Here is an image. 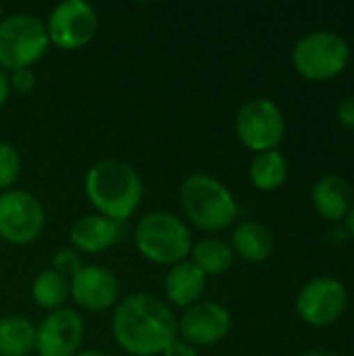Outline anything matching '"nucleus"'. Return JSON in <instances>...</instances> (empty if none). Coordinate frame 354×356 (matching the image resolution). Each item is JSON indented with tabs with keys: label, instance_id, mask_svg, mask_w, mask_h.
<instances>
[{
	"label": "nucleus",
	"instance_id": "a878e982",
	"mask_svg": "<svg viewBox=\"0 0 354 356\" xmlns=\"http://www.w3.org/2000/svg\"><path fill=\"white\" fill-rule=\"evenodd\" d=\"M163 356H200V355H198V348H196V346H192V344L184 342L182 338H175V340L165 348Z\"/></svg>",
	"mask_w": 354,
	"mask_h": 356
},
{
	"label": "nucleus",
	"instance_id": "f8f14e48",
	"mask_svg": "<svg viewBox=\"0 0 354 356\" xmlns=\"http://www.w3.org/2000/svg\"><path fill=\"white\" fill-rule=\"evenodd\" d=\"M232 330L230 311L211 300H200L177 319V338L192 346H215L227 338Z\"/></svg>",
	"mask_w": 354,
	"mask_h": 356
},
{
	"label": "nucleus",
	"instance_id": "7c9ffc66",
	"mask_svg": "<svg viewBox=\"0 0 354 356\" xmlns=\"http://www.w3.org/2000/svg\"><path fill=\"white\" fill-rule=\"evenodd\" d=\"M303 356H340V355L330 353V350H311V353H307V355H303Z\"/></svg>",
	"mask_w": 354,
	"mask_h": 356
},
{
	"label": "nucleus",
	"instance_id": "f03ea898",
	"mask_svg": "<svg viewBox=\"0 0 354 356\" xmlns=\"http://www.w3.org/2000/svg\"><path fill=\"white\" fill-rule=\"evenodd\" d=\"M83 190L96 213L117 223H125L144 198V184L138 171L117 159L94 163L86 173Z\"/></svg>",
	"mask_w": 354,
	"mask_h": 356
},
{
	"label": "nucleus",
	"instance_id": "423d86ee",
	"mask_svg": "<svg viewBox=\"0 0 354 356\" xmlns=\"http://www.w3.org/2000/svg\"><path fill=\"white\" fill-rule=\"evenodd\" d=\"M351 60L348 42L336 31H311L292 48L296 73L309 81H328L338 77Z\"/></svg>",
	"mask_w": 354,
	"mask_h": 356
},
{
	"label": "nucleus",
	"instance_id": "4be33fe9",
	"mask_svg": "<svg viewBox=\"0 0 354 356\" xmlns=\"http://www.w3.org/2000/svg\"><path fill=\"white\" fill-rule=\"evenodd\" d=\"M19 175H21L19 150L8 142H0V192L13 190Z\"/></svg>",
	"mask_w": 354,
	"mask_h": 356
},
{
	"label": "nucleus",
	"instance_id": "ddd939ff",
	"mask_svg": "<svg viewBox=\"0 0 354 356\" xmlns=\"http://www.w3.org/2000/svg\"><path fill=\"white\" fill-rule=\"evenodd\" d=\"M69 286L75 305L90 313L108 311L121 300L119 277L100 265H83L81 271L69 282Z\"/></svg>",
	"mask_w": 354,
	"mask_h": 356
},
{
	"label": "nucleus",
	"instance_id": "0eeeda50",
	"mask_svg": "<svg viewBox=\"0 0 354 356\" xmlns=\"http://www.w3.org/2000/svg\"><path fill=\"white\" fill-rule=\"evenodd\" d=\"M236 136L255 154L277 150L286 136V121L280 106L269 98L246 100L236 115Z\"/></svg>",
	"mask_w": 354,
	"mask_h": 356
},
{
	"label": "nucleus",
	"instance_id": "aec40b11",
	"mask_svg": "<svg viewBox=\"0 0 354 356\" xmlns=\"http://www.w3.org/2000/svg\"><path fill=\"white\" fill-rule=\"evenodd\" d=\"M250 181L261 192H273L288 179V161L280 150H267L255 154L250 163Z\"/></svg>",
	"mask_w": 354,
	"mask_h": 356
},
{
	"label": "nucleus",
	"instance_id": "6ab92c4d",
	"mask_svg": "<svg viewBox=\"0 0 354 356\" xmlns=\"http://www.w3.org/2000/svg\"><path fill=\"white\" fill-rule=\"evenodd\" d=\"M192 265H196L207 277L209 275H223L234 265V250L227 242L219 238H204L196 244H192Z\"/></svg>",
	"mask_w": 354,
	"mask_h": 356
},
{
	"label": "nucleus",
	"instance_id": "4468645a",
	"mask_svg": "<svg viewBox=\"0 0 354 356\" xmlns=\"http://www.w3.org/2000/svg\"><path fill=\"white\" fill-rule=\"evenodd\" d=\"M121 240V223L106 219L98 213L79 217L69 232L73 250L86 254H100L113 248Z\"/></svg>",
	"mask_w": 354,
	"mask_h": 356
},
{
	"label": "nucleus",
	"instance_id": "bb28decb",
	"mask_svg": "<svg viewBox=\"0 0 354 356\" xmlns=\"http://www.w3.org/2000/svg\"><path fill=\"white\" fill-rule=\"evenodd\" d=\"M10 79H8V73L0 69V106L6 104L8 96H10Z\"/></svg>",
	"mask_w": 354,
	"mask_h": 356
},
{
	"label": "nucleus",
	"instance_id": "20e7f679",
	"mask_svg": "<svg viewBox=\"0 0 354 356\" xmlns=\"http://www.w3.org/2000/svg\"><path fill=\"white\" fill-rule=\"evenodd\" d=\"M134 242L146 261L165 267L186 261L192 250L190 227L182 217L167 211L144 215L136 225Z\"/></svg>",
	"mask_w": 354,
	"mask_h": 356
},
{
	"label": "nucleus",
	"instance_id": "1a4fd4ad",
	"mask_svg": "<svg viewBox=\"0 0 354 356\" xmlns=\"http://www.w3.org/2000/svg\"><path fill=\"white\" fill-rule=\"evenodd\" d=\"M44 25L52 46L61 50H77L96 38L100 17L96 8L83 0H65L50 10Z\"/></svg>",
	"mask_w": 354,
	"mask_h": 356
},
{
	"label": "nucleus",
	"instance_id": "9d476101",
	"mask_svg": "<svg viewBox=\"0 0 354 356\" xmlns=\"http://www.w3.org/2000/svg\"><path fill=\"white\" fill-rule=\"evenodd\" d=\"M348 307V294L336 277H315L303 286L296 298L298 317L311 327L334 325Z\"/></svg>",
	"mask_w": 354,
	"mask_h": 356
},
{
	"label": "nucleus",
	"instance_id": "cd10ccee",
	"mask_svg": "<svg viewBox=\"0 0 354 356\" xmlns=\"http://www.w3.org/2000/svg\"><path fill=\"white\" fill-rule=\"evenodd\" d=\"M330 240H334L336 244H342L348 240V232H346L344 223H334V227L330 232Z\"/></svg>",
	"mask_w": 354,
	"mask_h": 356
},
{
	"label": "nucleus",
	"instance_id": "c85d7f7f",
	"mask_svg": "<svg viewBox=\"0 0 354 356\" xmlns=\"http://www.w3.org/2000/svg\"><path fill=\"white\" fill-rule=\"evenodd\" d=\"M344 227H346V232H348V238H353L354 240V204L353 209L348 211L346 219H344Z\"/></svg>",
	"mask_w": 354,
	"mask_h": 356
},
{
	"label": "nucleus",
	"instance_id": "2f4dec72",
	"mask_svg": "<svg viewBox=\"0 0 354 356\" xmlns=\"http://www.w3.org/2000/svg\"><path fill=\"white\" fill-rule=\"evenodd\" d=\"M0 21H2V4H0Z\"/></svg>",
	"mask_w": 354,
	"mask_h": 356
},
{
	"label": "nucleus",
	"instance_id": "b1692460",
	"mask_svg": "<svg viewBox=\"0 0 354 356\" xmlns=\"http://www.w3.org/2000/svg\"><path fill=\"white\" fill-rule=\"evenodd\" d=\"M10 79V90L19 92V94H29L35 88V73L31 69H19L8 73Z\"/></svg>",
	"mask_w": 354,
	"mask_h": 356
},
{
	"label": "nucleus",
	"instance_id": "393cba45",
	"mask_svg": "<svg viewBox=\"0 0 354 356\" xmlns=\"http://www.w3.org/2000/svg\"><path fill=\"white\" fill-rule=\"evenodd\" d=\"M338 121L344 125V127H348V129H353L354 131V96H348V98H344L340 104H338Z\"/></svg>",
	"mask_w": 354,
	"mask_h": 356
},
{
	"label": "nucleus",
	"instance_id": "a211bd4d",
	"mask_svg": "<svg viewBox=\"0 0 354 356\" xmlns=\"http://www.w3.org/2000/svg\"><path fill=\"white\" fill-rule=\"evenodd\" d=\"M35 348V325L23 315L0 319V356H29Z\"/></svg>",
	"mask_w": 354,
	"mask_h": 356
},
{
	"label": "nucleus",
	"instance_id": "9b49d317",
	"mask_svg": "<svg viewBox=\"0 0 354 356\" xmlns=\"http://www.w3.org/2000/svg\"><path fill=\"white\" fill-rule=\"evenodd\" d=\"M86 336V321L75 309H58L48 313L35 327L38 356H75Z\"/></svg>",
	"mask_w": 354,
	"mask_h": 356
},
{
	"label": "nucleus",
	"instance_id": "2eb2a0df",
	"mask_svg": "<svg viewBox=\"0 0 354 356\" xmlns=\"http://www.w3.org/2000/svg\"><path fill=\"white\" fill-rule=\"evenodd\" d=\"M311 200L319 217L330 223H342L354 204L353 188L340 175H325L313 186Z\"/></svg>",
	"mask_w": 354,
	"mask_h": 356
},
{
	"label": "nucleus",
	"instance_id": "c756f323",
	"mask_svg": "<svg viewBox=\"0 0 354 356\" xmlns=\"http://www.w3.org/2000/svg\"><path fill=\"white\" fill-rule=\"evenodd\" d=\"M75 356H115L111 353H104V350H96V348H90V350H79Z\"/></svg>",
	"mask_w": 354,
	"mask_h": 356
},
{
	"label": "nucleus",
	"instance_id": "5701e85b",
	"mask_svg": "<svg viewBox=\"0 0 354 356\" xmlns=\"http://www.w3.org/2000/svg\"><path fill=\"white\" fill-rule=\"evenodd\" d=\"M81 267H83V263H81V257H79L77 250L58 248L54 252V257H52V267L50 269H54L56 273H61L63 277H67L71 282L81 271Z\"/></svg>",
	"mask_w": 354,
	"mask_h": 356
},
{
	"label": "nucleus",
	"instance_id": "dca6fc26",
	"mask_svg": "<svg viewBox=\"0 0 354 356\" xmlns=\"http://www.w3.org/2000/svg\"><path fill=\"white\" fill-rule=\"evenodd\" d=\"M204 290H207V275L190 261H182L169 267L165 275V296L169 307L173 305L179 309H190L196 302H200Z\"/></svg>",
	"mask_w": 354,
	"mask_h": 356
},
{
	"label": "nucleus",
	"instance_id": "f3484780",
	"mask_svg": "<svg viewBox=\"0 0 354 356\" xmlns=\"http://www.w3.org/2000/svg\"><path fill=\"white\" fill-rule=\"evenodd\" d=\"M232 250L248 263H263L271 257L275 240L269 227L259 221H242L232 232Z\"/></svg>",
	"mask_w": 354,
	"mask_h": 356
},
{
	"label": "nucleus",
	"instance_id": "412c9836",
	"mask_svg": "<svg viewBox=\"0 0 354 356\" xmlns=\"http://www.w3.org/2000/svg\"><path fill=\"white\" fill-rule=\"evenodd\" d=\"M69 296H71L69 280L56 273L54 269L40 271L31 282V300L35 302V307L48 313L63 309Z\"/></svg>",
	"mask_w": 354,
	"mask_h": 356
},
{
	"label": "nucleus",
	"instance_id": "39448f33",
	"mask_svg": "<svg viewBox=\"0 0 354 356\" xmlns=\"http://www.w3.org/2000/svg\"><path fill=\"white\" fill-rule=\"evenodd\" d=\"M44 21L31 13H13L0 21V69L6 73L31 69L48 50Z\"/></svg>",
	"mask_w": 354,
	"mask_h": 356
},
{
	"label": "nucleus",
	"instance_id": "7ed1b4c3",
	"mask_svg": "<svg viewBox=\"0 0 354 356\" xmlns=\"http://www.w3.org/2000/svg\"><path fill=\"white\" fill-rule=\"evenodd\" d=\"M179 207L184 217L200 232L219 234L234 225L238 202L217 177L192 173L179 186Z\"/></svg>",
	"mask_w": 354,
	"mask_h": 356
},
{
	"label": "nucleus",
	"instance_id": "6e6552de",
	"mask_svg": "<svg viewBox=\"0 0 354 356\" xmlns=\"http://www.w3.org/2000/svg\"><path fill=\"white\" fill-rule=\"evenodd\" d=\"M46 225L40 198L27 190L0 192V238L13 246L35 242Z\"/></svg>",
	"mask_w": 354,
	"mask_h": 356
},
{
	"label": "nucleus",
	"instance_id": "f257e3e1",
	"mask_svg": "<svg viewBox=\"0 0 354 356\" xmlns=\"http://www.w3.org/2000/svg\"><path fill=\"white\" fill-rule=\"evenodd\" d=\"M111 332L127 355L159 356L177 338V317L167 300L138 292L117 302Z\"/></svg>",
	"mask_w": 354,
	"mask_h": 356
}]
</instances>
